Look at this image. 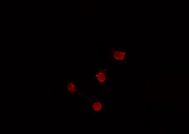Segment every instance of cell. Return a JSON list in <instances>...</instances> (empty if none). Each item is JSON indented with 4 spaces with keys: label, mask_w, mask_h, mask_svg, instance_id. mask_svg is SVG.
<instances>
[{
    "label": "cell",
    "mask_w": 189,
    "mask_h": 134,
    "mask_svg": "<svg viewBox=\"0 0 189 134\" xmlns=\"http://www.w3.org/2000/svg\"><path fill=\"white\" fill-rule=\"evenodd\" d=\"M102 104L100 102H95L92 104V111L94 112L98 113L102 110Z\"/></svg>",
    "instance_id": "3"
},
{
    "label": "cell",
    "mask_w": 189,
    "mask_h": 134,
    "mask_svg": "<svg viewBox=\"0 0 189 134\" xmlns=\"http://www.w3.org/2000/svg\"><path fill=\"white\" fill-rule=\"evenodd\" d=\"M95 78L98 85H104L107 80V75L105 72L100 71L95 75Z\"/></svg>",
    "instance_id": "2"
},
{
    "label": "cell",
    "mask_w": 189,
    "mask_h": 134,
    "mask_svg": "<svg viewBox=\"0 0 189 134\" xmlns=\"http://www.w3.org/2000/svg\"><path fill=\"white\" fill-rule=\"evenodd\" d=\"M67 88L69 91L71 92V93H75L77 91L75 85L73 81H70L68 83Z\"/></svg>",
    "instance_id": "4"
},
{
    "label": "cell",
    "mask_w": 189,
    "mask_h": 134,
    "mask_svg": "<svg viewBox=\"0 0 189 134\" xmlns=\"http://www.w3.org/2000/svg\"><path fill=\"white\" fill-rule=\"evenodd\" d=\"M125 50H123V51L116 50L115 52H114L113 54V60L114 62L115 61L118 62V61H123L125 59Z\"/></svg>",
    "instance_id": "1"
}]
</instances>
